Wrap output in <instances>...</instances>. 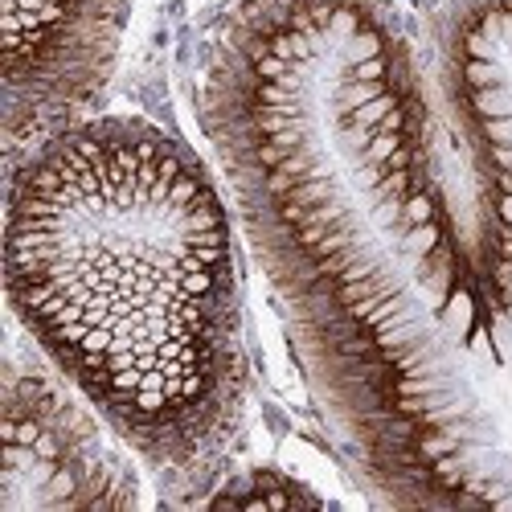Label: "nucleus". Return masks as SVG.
<instances>
[{"label": "nucleus", "instance_id": "nucleus-4", "mask_svg": "<svg viewBox=\"0 0 512 512\" xmlns=\"http://www.w3.org/2000/svg\"><path fill=\"white\" fill-rule=\"evenodd\" d=\"M127 451L132 447L46 357L9 353L0 512L136 508L140 480Z\"/></svg>", "mask_w": 512, "mask_h": 512}, {"label": "nucleus", "instance_id": "nucleus-1", "mask_svg": "<svg viewBox=\"0 0 512 512\" xmlns=\"http://www.w3.org/2000/svg\"><path fill=\"white\" fill-rule=\"evenodd\" d=\"M197 119L308 394L394 508H512V365L390 0H234Z\"/></svg>", "mask_w": 512, "mask_h": 512}, {"label": "nucleus", "instance_id": "nucleus-2", "mask_svg": "<svg viewBox=\"0 0 512 512\" xmlns=\"http://www.w3.org/2000/svg\"><path fill=\"white\" fill-rule=\"evenodd\" d=\"M5 291L29 345L156 476L201 480L246 422L226 185L173 132L91 115L13 156Z\"/></svg>", "mask_w": 512, "mask_h": 512}, {"label": "nucleus", "instance_id": "nucleus-3", "mask_svg": "<svg viewBox=\"0 0 512 512\" xmlns=\"http://www.w3.org/2000/svg\"><path fill=\"white\" fill-rule=\"evenodd\" d=\"M426 95L459 226L512 365V0H439Z\"/></svg>", "mask_w": 512, "mask_h": 512}, {"label": "nucleus", "instance_id": "nucleus-5", "mask_svg": "<svg viewBox=\"0 0 512 512\" xmlns=\"http://www.w3.org/2000/svg\"><path fill=\"white\" fill-rule=\"evenodd\" d=\"M132 0H5L9 152L91 119L115 78Z\"/></svg>", "mask_w": 512, "mask_h": 512}]
</instances>
